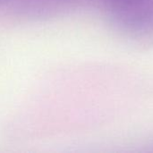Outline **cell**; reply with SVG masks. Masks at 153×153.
I'll use <instances>...</instances> for the list:
<instances>
[{
  "mask_svg": "<svg viewBox=\"0 0 153 153\" xmlns=\"http://www.w3.org/2000/svg\"><path fill=\"white\" fill-rule=\"evenodd\" d=\"M61 1H66V0H61Z\"/></svg>",
  "mask_w": 153,
  "mask_h": 153,
  "instance_id": "cell-3",
  "label": "cell"
},
{
  "mask_svg": "<svg viewBox=\"0 0 153 153\" xmlns=\"http://www.w3.org/2000/svg\"><path fill=\"white\" fill-rule=\"evenodd\" d=\"M8 0H0V4H4V3H5V2H7Z\"/></svg>",
  "mask_w": 153,
  "mask_h": 153,
  "instance_id": "cell-2",
  "label": "cell"
},
{
  "mask_svg": "<svg viewBox=\"0 0 153 153\" xmlns=\"http://www.w3.org/2000/svg\"><path fill=\"white\" fill-rule=\"evenodd\" d=\"M106 2H108L110 4L119 5V6H134L137 4H140L142 3H144L147 0H105Z\"/></svg>",
  "mask_w": 153,
  "mask_h": 153,
  "instance_id": "cell-1",
  "label": "cell"
}]
</instances>
